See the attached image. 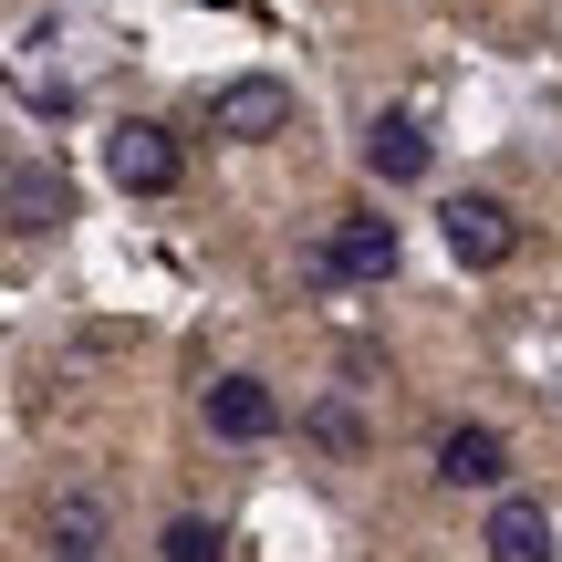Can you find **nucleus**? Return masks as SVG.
Returning <instances> with one entry per match:
<instances>
[{
    "label": "nucleus",
    "instance_id": "obj_1",
    "mask_svg": "<svg viewBox=\"0 0 562 562\" xmlns=\"http://www.w3.org/2000/svg\"><path fill=\"white\" fill-rule=\"evenodd\" d=\"M104 178H115L125 199H167V188L188 178V157H178V136H167V125H146V115H125L115 136H104Z\"/></svg>",
    "mask_w": 562,
    "mask_h": 562
},
{
    "label": "nucleus",
    "instance_id": "obj_2",
    "mask_svg": "<svg viewBox=\"0 0 562 562\" xmlns=\"http://www.w3.org/2000/svg\"><path fill=\"white\" fill-rule=\"evenodd\" d=\"M302 281H396V220H344L302 250Z\"/></svg>",
    "mask_w": 562,
    "mask_h": 562
},
{
    "label": "nucleus",
    "instance_id": "obj_3",
    "mask_svg": "<svg viewBox=\"0 0 562 562\" xmlns=\"http://www.w3.org/2000/svg\"><path fill=\"white\" fill-rule=\"evenodd\" d=\"M438 229H448V261H459V271H501L510 250H521V229H510L501 199H448Z\"/></svg>",
    "mask_w": 562,
    "mask_h": 562
},
{
    "label": "nucleus",
    "instance_id": "obj_4",
    "mask_svg": "<svg viewBox=\"0 0 562 562\" xmlns=\"http://www.w3.org/2000/svg\"><path fill=\"white\" fill-rule=\"evenodd\" d=\"M209 438H229V448L281 438V396H271L261 375H220V385H209Z\"/></svg>",
    "mask_w": 562,
    "mask_h": 562
},
{
    "label": "nucleus",
    "instance_id": "obj_5",
    "mask_svg": "<svg viewBox=\"0 0 562 562\" xmlns=\"http://www.w3.org/2000/svg\"><path fill=\"white\" fill-rule=\"evenodd\" d=\"M209 115H220V136L261 146V136L292 125V83H281V74H240V83H220V104H209Z\"/></svg>",
    "mask_w": 562,
    "mask_h": 562
},
{
    "label": "nucleus",
    "instance_id": "obj_6",
    "mask_svg": "<svg viewBox=\"0 0 562 562\" xmlns=\"http://www.w3.org/2000/svg\"><path fill=\"white\" fill-rule=\"evenodd\" d=\"M438 480L448 490H501L510 480V438L501 427H448L438 438Z\"/></svg>",
    "mask_w": 562,
    "mask_h": 562
},
{
    "label": "nucleus",
    "instance_id": "obj_7",
    "mask_svg": "<svg viewBox=\"0 0 562 562\" xmlns=\"http://www.w3.org/2000/svg\"><path fill=\"white\" fill-rule=\"evenodd\" d=\"M480 552H490V562H552V510H542V501H521V490H510V501H490Z\"/></svg>",
    "mask_w": 562,
    "mask_h": 562
},
{
    "label": "nucleus",
    "instance_id": "obj_8",
    "mask_svg": "<svg viewBox=\"0 0 562 562\" xmlns=\"http://www.w3.org/2000/svg\"><path fill=\"white\" fill-rule=\"evenodd\" d=\"M427 157H438V146H427V125H417V115H375V125H364V167H375L385 188H417V178H427Z\"/></svg>",
    "mask_w": 562,
    "mask_h": 562
},
{
    "label": "nucleus",
    "instance_id": "obj_9",
    "mask_svg": "<svg viewBox=\"0 0 562 562\" xmlns=\"http://www.w3.org/2000/svg\"><path fill=\"white\" fill-rule=\"evenodd\" d=\"M53 542L63 552H94L104 542V501H94V490H63V501H53Z\"/></svg>",
    "mask_w": 562,
    "mask_h": 562
},
{
    "label": "nucleus",
    "instance_id": "obj_10",
    "mask_svg": "<svg viewBox=\"0 0 562 562\" xmlns=\"http://www.w3.org/2000/svg\"><path fill=\"white\" fill-rule=\"evenodd\" d=\"M229 542H220V521H199V510H178L167 521V542H157V562H220Z\"/></svg>",
    "mask_w": 562,
    "mask_h": 562
},
{
    "label": "nucleus",
    "instance_id": "obj_11",
    "mask_svg": "<svg viewBox=\"0 0 562 562\" xmlns=\"http://www.w3.org/2000/svg\"><path fill=\"white\" fill-rule=\"evenodd\" d=\"M11 220H21V229H53V220H63V178H21V188H11Z\"/></svg>",
    "mask_w": 562,
    "mask_h": 562
},
{
    "label": "nucleus",
    "instance_id": "obj_12",
    "mask_svg": "<svg viewBox=\"0 0 562 562\" xmlns=\"http://www.w3.org/2000/svg\"><path fill=\"white\" fill-rule=\"evenodd\" d=\"M53 562H94V552H53Z\"/></svg>",
    "mask_w": 562,
    "mask_h": 562
}]
</instances>
